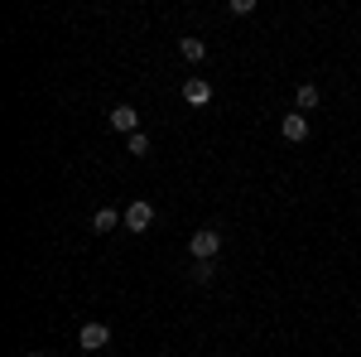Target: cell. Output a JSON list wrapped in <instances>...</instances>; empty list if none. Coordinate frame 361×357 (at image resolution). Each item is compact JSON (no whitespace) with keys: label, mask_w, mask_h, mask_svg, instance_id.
<instances>
[{"label":"cell","mask_w":361,"mask_h":357,"mask_svg":"<svg viewBox=\"0 0 361 357\" xmlns=\"http://www.w3.org/2000/svg\"><path fill=\"white\" fill-rule=\"evenodd\" d=\"M188 251H193V261H217L222 256V227H197Z\"/></svg>","instance_id":"1"},{"label":"cell","mask_w":361,"mask_h":357,"mask_svg":"<svg viewBox=\"0 0 361 357\" xmlns=\"http://www.w3.org/2000/svg\"><path fill=\"white\" fill-rule=\"evenodd\" d=\"M78 348H82V353H102V348H111V324H82Z\"/></svg>","instance_id":"2"},{"label":"cell","mask_w":361,"mask_h":357,"mask_svg":"<svg viewBox=\"0 0 361 357\" xmlns=\"http://www.w3.org/2000/svg\"><path fill=\"white\" fill-rule=\"evenodd\" d=\"M149 227H154V203H145V198L126 203V232H149Z\"/></svg>","instance_id":"3"},{"label":"cell","mask_w":361,"mask_h":357,"mask_svg":"<svg viewBox=\"0 0 361 357\" xmlns=\"http://www.w3.org/2000/svg\"><path fill=\"white\" fill-rule=\"evenodd\" d=\"M279 136L294 140V145H304V140H308V116H304V111H289V116L279 121Z\"/></svg>","instance_id":"4"},{"label":"cell","mask_w":361,"mask_h":357,"mask_svg":"<svg viewBox=\"0 0 361 357\" xmlns=\"http://www.w3.org/2000/svg\"><path fill=\"white\" fill-rule=\"evenodd\" d=\"M111 126L121 131V136H135L140 131V111L130 107V102H121V107H111Z\"/></svg>","instance_id":"5"},{"label":"cell","mask_w":361,"mask_h":357,"mask_svg":"<svg viewBox=\"0 0 361 357\" xmlns=\"http://www.w3.org/2000/svg\"><path fill=\"white\" fill-rule=\"evenodd\" d=\"M116 227H126V213H116L111 203L92 213V232H102V237H106V232H116Z\"/></svg>","instance_id":"6"},{"label":"cell","mask_w":361,"mask_h":357,"mask_svg":"<svg viewBox=\"0 0 361 357\" xmlns=\"http://www.w3.org/2000/svg\"><path fill=\"white\" fill-rule=\"evenodd\" d=\"M183 102H188V107H207V102H212V83L188 78V83H183Z\"/></svg>","instance_id":"7"},{"label":"cell","mask_w":361,"mask_h":357,"mask_svg":"<svg viewBox=\"0 0 361 357\" xmlns=\"http://www.w3.org/2000/svg\"><path fill=\"white\" fill-rule=\"evenodd\" d=\"M318 102H323L318 83H299V87H294V111H304V116H308V111L318 107Z\"/></svg>","instance_id":"8"},{"label":"cell","mask_w":361,"mask_h":357,"mask_svg":"<svg viewBox=\"0 0 361 357\" xmlns=\"http://www.w3.org/2000/svg\"><path fill=\"white\" fill-rule=\"evenodd\" d=\"M178 54H183V63H202L207 58V44L202 39H178Z\"/></svg>","instance_id":"9"},{"label":"cell","mask_w":361,"mask_h":357,"mask_svg":"<svg viewBox=\"0 0 361 357\" xmlns=\"http://www.w3.org/2000/svg\"><path fill=\"white\" fill-rule=\"evenodd\" d=\"M126 150L145 160V155H149V136H145V131H135V136H126Z\"/></svg>","instance_id":"10"},{"label":"cell","mask_w":361,"mask_h":357,"mask_svg":"<svg viewBox=\"0 0 361 357\" xmlns=\"http://www.w3.org/2000/svg\"><path fill=\"white\" fill-rule=\"evenodd\" d=\"M212 271H217L212 261H193V280H212Z\"/></svg>","instance_id":"11"},{"label":"cell","mask_w":361,"mask_h":357,"mask_svg":"<svg viewBox=\"0 0 361 357\" xmlns=\"http://www.w3.org/2000/svg\"><path fill=\"white\" fill-rule=\"evenodd\" d=\"M25 357H49V353H25Z\"/></svg>","instance_id":"12"}]
</instances>
